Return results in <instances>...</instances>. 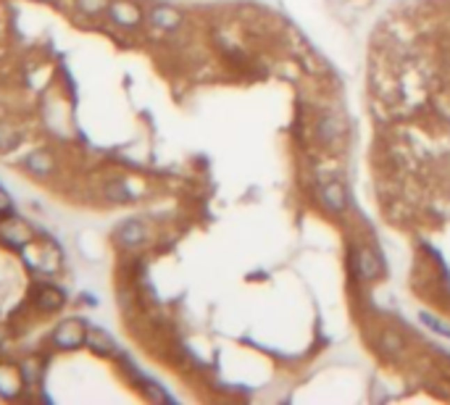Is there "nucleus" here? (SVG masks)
<instances>
[{
	"mask_svg": "<svg viewBox=\"0 0 450 405\" xmlns=\"http://www.w3.org/2000/svg\"><path fill=\"white\" fill-rule=\"evenodd\" d=\"M353 263L355 271H358V276L364 282H374V279L382 276V261H379V255L371 248H358L353 253Z\"/></svg>",
	"mask_w": 450,
	"mask_h": 405,
	"instance_id": "3",
	"label": "nucleus"
},
{
	"mask_svg": "<svg viewBox=\"0 0 450 405\" xmlns=\"http://www.w3.org/2000/svg\"><path fill=\"white\" fill-rule=\"evenodd\" d=\"M13 214V202H11V198L6 195V190L0 187V219H6V216H11Z\"/></svg>",
	"mask_w": 450,
	"mask_h": 405,
	"instance_id": "19",
	"label": "nucleus"
},
{
	"mask_svg": "<svg viewBox=\"0 0 450 405\" xmlns=\"http://www.w3.org/2000/svg\"><path fill=\"white\" fill-rule=\"evenodd\" d=\"M343 134H345V124L337 113H324L319 119V124H316V137L324 145H334Z\"/></svg>",
	"mask_w": 450,
	"mask_h": 405,
	"instance_id": "6",
	"label": "nucleus"
},
{
	"mask_svg": "<svg viewBox=\"0 0 450 405\" xmlns=\"http://www.w3.org/2000/svg\"><path fill=\"white\" fill-rule=\"evenodd\" d=\"M19 143H22L19 129H16L13 124H8V121H0V153H8V150H13Z\"/></svg>",
	"mask_w": 450,
	"mask_h": 405,
	"instance_id": "14",
	"label": "nucleus"
},
{
	"mask_svg": "<svg viewBox=\"0 0 450 405\" xmlns=\"http://www.w3.org/2000/svg\"><path fill=\"white\" fill-rule=\"evenodd\" d=\"M0 239L6 245L16 248V251H24L26 245L35 242V229L29 227L24 219H19V216H6L0 221Z\"/></svg>",
	"mask_w": 450,
	"mask_h": 405,
	"instance_id": "1",
	"label": "nucleus"
},
{
	"mask_svg": "<svg viewBox=\"0 0 450 405\" xmlns=\"http://www.w3.org/2000/svg\"><path fill=\"white\" fill-rule=\"evenodd\" d=\"M77 6H79V11L87 13V16H98V13L108 11L111 0H77Z\"/></svg>",
	"mask_w": 450,
	"mask_h": 405,
	"instance_id": "17",
	"label": "nucleus"
},
{
	"mask_svg": "<svg viewBox=\"0 0 450 405\" xmlns=\"http://www.w3.org/2000/svg\"><path fill=\"white\" fill-rule=\"evenodd\" d=\"M24 384L22 369L16 366H8V363H0V395L3 397H16L19 390Z\"/></svg>",
	"mask_w": 450,
	"mask_h": 405,
	"instance_id": "10",
	"label": "nucleus"
},
{
	"mask_svg": "<svg viewBox=\"0 0 450 405\" xmlns=\"http://www.w3.org/2000/svg\"><path fill=\"white\" fill-rule=\"evenodd\" d=\"M87 342V326L82 319H66L56 326L53 332V345L61 350H77Z\"/></svg>",
	"mask_w": 450,
	"mask_h": 405,
	"instance_id": "2",
	"label": "nucleus"
},
{
	"mask_svg": "<svg viewBox=\"0 0 450 405\" xmlns=\"http://www.w3.org/2000/svg\"><path fill=\"white\" fill-rule=\"evenodd\" d=\"M106 198L111 202H132L134 200V195H132V190L124 184V182H108L106 184Z\"/></svg>",
	"mask_w": 450,
	"mask_h": 405,
	"instance_id": "15",
	"label": "nucleus"
},
{
	"mask_svg": "<svg viewBox=\"0 0 450 405\" xmlns=\"http://www.w3.org/2000/svg\"><path fill=\"white\" fill-rule=\"evenodd\" d=\"M419 319H421V324H424V326H429L432 332H437V334H442V337H448V340H450V324H445L442 319H437L435 313H426V310H421V313H419Z\"/></svg>",
	"mask_w": 450,
	"mask_h": 405,
	"instance_id": "16",
	"label": "nucleus"
},
{
	"mask_svg": "<svg viewBox=\"0 0 450 405\" xmlns=\"http://www.w3.org/2000/svg\"><path fill=\"white\" fill-rule=\"evenodd\" d=\"M116 237L124 248H140L142 242L148 239V229L142 227L140 221L132 219V221H124V224L116 229Z\"/></svg>",
	"mask_w": 450,
	"mask_h": 405,
	"instance_id": "9",
	"label": "nucleus"
},
{
	"mask_svg": "<svg viewBox=\"0 0 450 405\" xmlns=\"http://www.w3.org/2000/svg\"><path fill=\"white\" fill-rule=\"evenodd\" d=\"M84 345L90 347L93 353L98 356H114L116 353V342H114V337L103 329H87V342Z\"/></svg>",
	"mask_w": 450,
	"mask_h": 405,
	"instance_id": "11",
	"label": "nucleus"
},
{
	"mask_svg": "<svg viewBox=\"0 0 450 405\" xmlns=\"http://www.w3.org/2000/svg\"><path fill=\"white\" fill-rule=\"evenodd\" d=\"M37 305H40V310H45V313L59 310L63 305V292H61L59 287H42L37 292Z\"/></svg>",
	"mask_w": 450,
	"mask_h": 405,
	"instance_id": "13",
	"label": "nucleus"
},
{
	"mask_svg": "<svg viewBox=\"0 0 450 405\" xmlns=\"http://www.w3.org/2000/svg\"><path fill=\"white\" fill-rule=\"evenodd\" d=\"M148 19H150V24L155 29H164V32H171V29H177L182 24V13L177 8H171V6H155V8H150Z\"/></svg>",
	"mask_w": 450,
	"mask_h": 405,
	"instance_id": "8",
	"label": "nucleus"
},
{
	"mask_svg": "<svg viewBox=\"0 0 450 405\" xmlns=\"http://www.w3.org/2000/svg\"><path fill=\"white\" fill-rule=\"evenodd\" d=\"M108 13H111V19H114L118 26H127V29H132V26H137L142 22V11L134 6V3H130V0H116V3H111V6H108Z\"/></svg>",
	"mask_w": 450,
	"mask_h": 405,
	"instance_id": "5",
	"label": "nucleus"
},
{
	"mask_svg": "<svg viewBox=\"0 0 450 405\" xmlns=\"http://www.w3.org/2000/svg\"><path fill=\"white\" fill-rule=\"evenodd\" d=\"M379 347H382V353L387 358H403L405 353V340H403L401 334L395 332V329H385V332L379 334Z\"/></svg>",
	"mask_w": 450,
	"mask_h": 405,
	"instance_id": "12",
	"label": "nucleus"
},
{
	"mask_svg": "<svg viewBox=\"0 0 450 405\" xmlns=\"http://www.w3.org/2000/svg\"><path fill=\"white\" fill-rule=\"evenodd\" d=\"M321 202L329 214H345L348 211V192H345L343 182L332 179L321 187Z\"/></svg>",
	"mask_w": 450,
	"mask_h": 405,
	"instance_id": "4",
	"label": "nucleus"
},
{
	"mask_svg": "<svg viewBox=\"0 0 450 405\" xmlns=\"http://www.w3.org/2000/svg\"><path fill=\"white\" fill-rule=\"evenodd\" d=\"M142 390H145V395H148L150 400H169V395H166L164 390H158L155 384H150V381H145V384H142Z\"/></svg>",
	"mask_w": 450,
	"mask_h": 405,
	"instance_id": "18",
	"label": "nucleus"
},
{
	"mask_svg": "<svg viewBox=\"0 0 450 405\" xmlns=\"http://www.w3.org/2000/svg\"><path fill=\"white\" fill-rule=\"evenodd\" d=\"M24 168L29 174H35V177H47L56 168V158H53L50 150H32V153L24 158Z\"/></svg>",
	"mask_w": 450,
	"mask_h": 405,
	"instance_id": "7",
	"label": "nucleus"
}]
</instances>
